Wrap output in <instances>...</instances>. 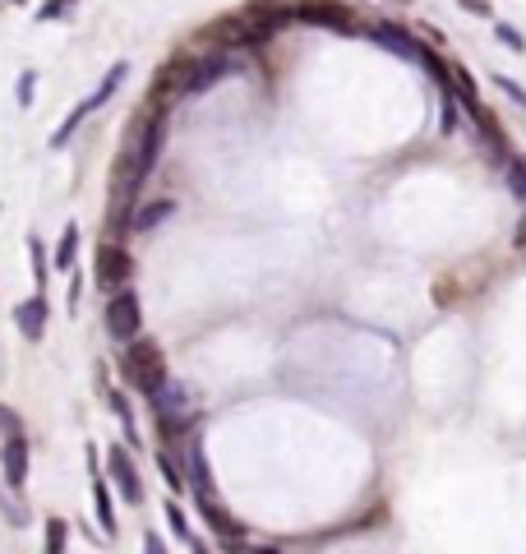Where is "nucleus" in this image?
I'll use <instances>...</instances> for the list:
<instances>
[{
  "label": "nucleus",
  "mask_w": 526,
  "mask_h": 554,
  "mask_svg": "<svg viewBox=\"0 0 526 554\" xmlns=\"http://www.w3.org/2000/svg\"><path fill=\"white\" fill-rule=\"evenodd\" d=\"M120 374H125V384L139 388L144 398H157L162 388L171 384L167 379V361H162V351H157V342L139 338L125 347V356H120Z\"/></svg>",
  "instance_id": "1"
},
{
  "label": "nucleus",
  "mask_w": 526,
  "mask_h": 554,
  "mask_svg": "<svg viewBox=\"0 0 526 554\" xmlns=\"http://www.w3.org/2000/svg\"><path fill=\"white\" fill-rule=\"evenodd\" d=\"M120 84H125V61H116V65H111V74H107V79H102V84H97L93 93H88L84 102H79V107H74L70 116H65V121L56 125V134H51V148H65V144H70V139H74V130H79V125H84L97 107H107L111 97H116V88H120Z\"/></svg>",
  "instance_id": "2"
},
{
  "label": "nucleus",
  "mask_w": 526,
  "mask_h": 554,
  "mask_svg": "<svg viewBox=\"0 0 526 554\" xmlns=\"http://www.w3.org/2000/svg\"><path fill=\"white\" fill-rule=\"evenodd\" d=\"M139 324H144V305H139V291H116L107 301V333L116 342H139Z\"/></svg>",
  "instance_id": "3"
},
{
  "label": "nucleus",
  "mask_w": 526,
  "mask_h": 554,
  "mask_svg": "<svg viewBox=\"0 0 526 554\" xmlns=\"http://www.w3.org/2000/svg\"><path fill=\"white\" fill-rule=\"evenodd\" d=\"M93 277H97V287L102 291H111V296H116V291H125L130 287V277H134V259H130V250H125V245H102V250H97V268H93Z\"/></svg>",
  "instance_id": "4"
},
{
  "label": "nucleus",
  "mask_w": 526,
  "mask_h": 554,
  "mask_svg": "<svg viewBox=\"0 0 526 554\" xmlns=\"http://www.w3.org/2000/svg\"><path fill=\"white\" fill-rule=\"evenodd\" d=\"M153 402V411H157V421H162V430H185V425L194 421V407H190V398H185V388H176V384H167L157 398H148Z\"/></svg>",
  "instance_id": "5"
},
{
  "label": "nucleus",
  "mask_w": 526,
  "mask_h": 554,
  "mask_svg": "<svg viewBox=\"0 0 526 554\" xmlns=\"http://www.w3.org/2000/svg\"><path fill=\"white\" fill-rule=\"evenodd\" d=\"M365 33H370L383 51H393V56H407V61H416V65L430 61V51L420 47V42H416L411 33H402V28H393V24H370Z\"/></svg>",
  "instance_id": "6"
},
{
  "label": "nucleus",
  "mask_w": 526,
  "mask_h": 554,
  "mask_svg": "<svg viewBox=\"0 0 526 554\" xmlns=\"http://www.w3.org/2000/svg\"><path fill=\"white\" fill-rule=\"evenodd\" d=\"M0 471H5V485L10 490H24L28 485V439L24 434H14L0 444Z\"/></svg>",
  "instance_id": "7"
},
{
  "label": "nucleus",
  "mask_w": 526,
  "mask_h": 554,
  "mask_svg": "<svg viewBox=\"0 0 526 554\" xmlns=\"http://www.w3.org/2000/svg\"><path fill=\"white\" fill-rule=\"evenodd\" d=\"M107 462H111V481L120 485V499H125V504H139V499H144V481H139L130 453H125V448H111Z\"/></svg>",
  "instance_id": "8"
},
{
  "label": "nucleus",
  "mask_w": 526,
  "mask_h": 554,
  "mask_svg": "<svg viewBox=\"0 0 526 554\" xmlns=\"http://www.w3.org/2000/svg\"><path fill=\"white\" fill-rule=\"evenodd\" d=\"M47 296H33V301H24L19 310H14V324H19V333H24L28 342H42V333H47Z\"/></svg>",
  "instance_id": "9"
},
{
  "label": "nucleus",
  "mask_w": 526,
  "mask_h": 554,
  "mask_svg": "<svg viewBox=\"0 0 526 554\" xmlns=\"http://www.w3.org/2000/svg\"><path fill=\"white\" fill-rule=\"evenodd\" d=\"M296 19H305V24H333V28H342V33L351 28V14L342 10L337 0H305L296 10Z\"/></svg>",
  "instance_id": "10"
},
{
  "label": "nucleus",
  "mask_w": 526,
  "mask_h": 554,
  "mask_svg": "<svg viewBox=\"0 0 526 554\" xmlns=\"http://www.w3.org/2000/svg\"><path fill=\"white\" fill-rule=\"evenodd\" d=\"M199 508H204V518H208V527L217 531V536H227V541H240L245 531H240V522L231 518L227 508L217 504V494H208V499H199Z\"/></svg>",
  "instance_id": "11"
},
{
  "label": "nucleus",
  "mask_w": 526,
  "mask_h": 554,
  "mask_svg": "<svg viewBox=\"0 0 526 554\" xmlns=\"http://www.w3.org/2000/svg\"><path fill=\"white\" fill-rule=\"evenodd\" d=\"M93 508H97V522H102V531L107 536H116V504H111V490H107V481L102 476H93Z\"/></svg>",
  "instance_id": "12"
},
{
  "label": "nucleus",
  "mask_w": 526,
  "mask_h": 554,
  "mask_svg": "<svg viewBox=\"0 0 526 554\" xmlns=\"http://www.w3.org/2000/svg\"><path fill=\"white\" fill-rule=\"evenodd\" d=\"M74 254H79V227L65 222V231H60V241H56V268H70Z\"/></svg>",
  "instance_id": "13"
},
{
  "label": "nucleus",
  "mask_w": 526,
  "mask_h": 554,
  "mask_svg": "<svg viewBox=\"0 0 526 554\" xmlns=\"http://www.w3.org/2000/svg\"><path fill=\"white\" fill-rule=\"evenodd\" d=\"M167 522H171V531H176V536H180V541H185V545H190L194 554H208L204 545H199V536H194V531H190V522H185V513H180V508H176V499H171V504H167Z\"/></svg>",
  "instance_id": "14"
},
{
  "label": "nucleus",
  "mask_w": 526,
  "mask_h": 554,
  "mask_svg": "<svg viewBox=\"0 0 526 554\" xmlns=\"http://www.w3.org/2000/svg\"><path fill=\"white\" fill-rule=\"evenodd\" d=\"M171 213H176V204H167V199H162V204H148L144 213H134V227L148 231V227H157V222H167Z\"/></svg>",
  "instance_id": "15"
},
{
  "label": "nucleus",
  "mask_w": 526,
  "mask_h": 554,
  "mask_svg": "<svg viewBox=\"0 0 526 554\" xmlns=\"http://www.w3.org/2000/svg\"><path fill=\"white\" fill-rule=\"evenodd\" d=\"M508 190L517 204H526V157H508Z\"/></svg>",
  "instance_id": "16"
},
{
  "label": "nucleus",
  "mask_w": 526,
  "mask_h": 554,
  "mask_svg": "<svg viewBox=\"0 0 526 554\" xmlns=\"http://www.w3.org/2000/svg\"><path fill=\"white\" fill-rule=\"evenodd\" d=\"M111 411H116L120 425H125V439L139 444V425H134V411H130V402H125V393H111Z\"/></svg>",
  "instance_id": "17"
},
{
  "label": "nucleus",
  "mask_w": 526,
  "mask_h": 554,
  "mask_svg": "<svg viewBox=\"0 0 526 554\" xmlns=\"http://www.w3.org/2000/svg\"><path fill=\"white\" fill-rule=\"evenodd\" d=\"M65 541H70V527L60 518L47 522V554H65Z\"/></svg>",
  "instance_id": "18"
},
{
  "label": "nucleus",
  "mask_w": 526,
  "mask_h": 554,
  "mask_svg": "<svg viewBox=\"0 0 526 554\" xmlns=\"http://www.w3.org/2000/svg\"><path fill=\"white\" fill-rule=\"evenodd\" d=\"M28 259H33L37 287H47V254H42V241H37V236H28Z\"/></svg>",
  "instance_id": "19"
},
{
  "label": "nucleus",
  "mask_w": 526,
  "mask_h": 554,
  "mask_svg": "<svg viewBox=\"0 0 526 554\" xmlns=\"http://www.w3.org/2000/svg\"><path fill=\"white\" fill-rule=\"evenodd\" d=\"M157 462H162V476H167V485H171V490H185V467H180V462L171 458V453H162Z\"/></svg>",
  "instance_id": "20"
},
{
  "label": "nucleus",
  "mask_w": 526,
  "mask_h": 554,
  "mask_svg": "<svg viewBox=\"0 0 526 554\" xmlns=\"http://www.w3.org/2000/svg\"><path fill=\"white\" fill-rule=\"evenodd\" d=\"M494 37H499V42H503L508 51H526V37L517 33L513 24H494Z\"/></svg>",
  "instance_id": "21"
},
{
  "label": "nucleus",
  "mask_w": 526,
  "mask_h": 554,
  "mask_svg": "<svg viewBox=\"0 0 526 554\" xmlns=\"http://www.w3.org/2000/svg\"><path fill=\"white\" fill-rule=\"evenodd\" d=\"M494 84H499V93H503V97H513L517 107L526 111V88L517 84V79H508V74H499V79H494Z\"/></svg>",
  "instance_id": "22"
},
{
  "label": "nucleus",
  "mask_w": 526,
  "mask_h": 554,
  "mask_svg": "<svg viewBox=\"0 0 526 554\" xmlns=\"http://www.w3.org/2000/svg\"><path fill=\"white\" fill-rule=\"evenodd\" d=\"M0 434H5V439H14V434H24V421H19V411L0 407Z\"/></svg>",
  "instance_id": "23"
},
{
  "label": "nucleus",
  "mask_w": 526,
  "mask_h": 554,
  "mask_svg": "<svg viewBox=\"0 0 526 554\" xmlns=\"http://www.w3.org/2000/svg\"><path fill=\"white\" fill-rule=\"evenodd\" d=\"M0 508H5V518H10L14 527H19V522H24V508L14 504V494H10V490H0Z\"/></svg>",
  "instance_id": "24"
},
{
  "label": "nucleus",
  "mask_w": 526,
  "mask_h": 554,
  "mask_svg": "<svg viewBox=\"0 0 526 554\" xmlns=\"http://www.w3.org/2000/svg\"><path fill=\"white\" fill-rule=\"evenodd\" d=\"M33 93H37V74H33V70L19 74V102H24V107L33 102Z\"/></svg>",
  "instance_id": "25"
},
{
  "label": "nucleus",
  "mask_w": 526,
  "mask_h": 554,
  "mask_svg": "<svg viewBox=\"0 0 526 554\" xmlns=\"http://www.w3.org/2000/svg\"><path fill=\"white\" fill-rule=\"evenodd\" d=\"M74 0H47V5H42V10H37V19H60V14L70 10Z\"/></svg>",
  "instance_id": "26"
},
{
  "label": "nucleus",
  "mask_w": 526,
  "mask_h": 554,
  "mask_svg": "<svg viewBox=\"0 0 526 554\" xmlns=\"http://www.w3.org/2000/svg\"><path fill=\"white\" fill-rule=\"evenodd\" d=\"M144 554H167V545H162L157 531H148V536H144Z\"/></svg>",
  "instance_id": "27"
},
{
  "label": "nucleus",
  "mask_w": 526,
  "mask_h": 554,
  "mask_svg": "<svg viewBox=\"0 0 526 554\" xmlns=\"http://www.w3.org/2000/svg\"><path fill=\"white\" fill-rule=\"evenodd\" d=\"M462 10H471V14H490V5H485V0H462Z\"/></svg>",
  "instance_id": "28"
}]
</instances>
